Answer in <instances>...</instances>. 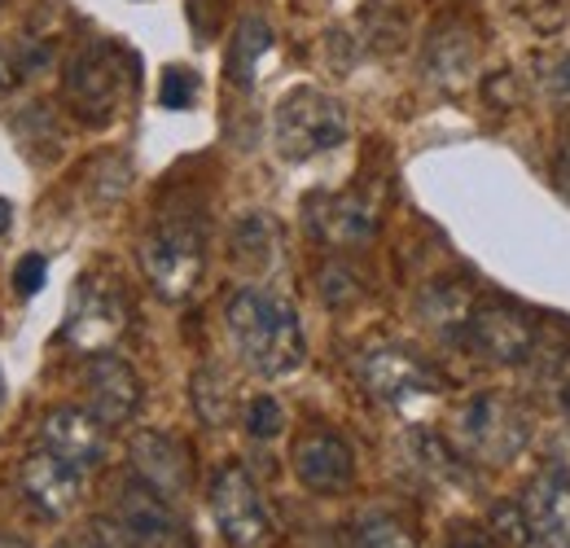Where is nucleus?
I'll list each match as a JSON object with an SVG mask.
<instances>
[{"instance_id": "f257e3e1", "label": "nucleus", "mask_w": 570, "mask_h": 548, "mask_svg": "<svg viewBox=\"0 0 570 548\" xmlns=\"http://www.w3.org/2000/svg\"><path fill=\"white\" fill-rule=\"evenodd\" d=\"M224 316H228V334L242 351L246 369H255L259 378H285L307 360V339H303L298 312L282 294L246 285L228 299Z\"/></svg>"}, {"instance_id": "f03ea898", "label": "nucleus", "mask_w": 570, "mask_h": 548, "mask_svg": "<svg viewBox=\"0 0 570 548\" xmlns=\"http://www.w3.org/2000/svg\"><path fill=\"white\" fill-rule=\"evenodd\" d=\"M149 290L167 303H185L207 273V215L198 206H163L137 246Z\"/></svg>"}, {"instance_id": "7ed1b4c3", "label": "nucleus", "mask_w": 570, "mask_h": 548, "mask_svg": "<svg viewBox=\"0 0 570 548\" xmlns=\"http://www.w3.org/2000/svg\"><path fill=\"white\" fill-rule=\"evenodd\" d=\"M128 88H137V58L115 40H83L62 75L67 106L83 128H110Z\"/></svg>"}, {"instance_id": "20e7f679", "label": "nucleus", "mask_w": 570, "mask_h": 548, "mask_svg": "<svg viewBox=\"0 0 570 548\" xmlns=\"http://www.w3.org/2000/svg\"><path fill=\"white\" fill-rule=\"evenodd\" d=\"M347 133H352L347 106L312 84L289 88L273 110V145L285 163H307L316 154H330L347 140Z\"/></svg>"}, {"instance_id": "39448f33", "label": "nucleus", "mask_w": 570, "mask_h": 548, "mask_svg": "<svg viewBox=\"0 0 570 548\" xmlns=\"http://www.w3.org/2000/svg\"><path fill=\"white\" fill-rule=\"evenodd\" d=\"M128 290L124 281L110 273H88L79 276L71 294V307H67V325H62V339L75 351H110V346L124 339L128 330Z\"/></svg>"}, {"instance_id": "423d86ee", "label": "nucleus", "mask_w": 570, "mask_h": 548, "mask_svg": "<svg viewBox=\"0 0 570 548\" xmlns=\"http://www.w3.org/2000/svg\"><path fill=\"white\" fill-rule=\"evenodd\" d=\"M360 382L373 400L391 404V409H417L443 391L439 369L426 355H417L413 346H373L360 360Z\"/></svg>"}, {"instance_id": "0eeeda50", "label": "nucleus", "mask_w": 570, "mask_h": 548, "mask_svg": "<svg viewBox=\"0 0 570 548\" xmlns=\"http://www.w3.org/2000/svg\"><path fill=\"white\" fill-rule=\"evenodd\" d=\"M115 527L128 548H194L189 527L171 509V500L132 474L115 487Z\"/></svg>"}, {"instance_id": "6e6552de", "label": "nucleus", "mask_w": 570, "mask_h": 548, "mask_svg": "<svg viewBox=\"0 0 570 548\" xmlns=\"http://www.w3.org/2000/svg\"><path fill=\"white\" fill-rule=\"evenodd\" d=\"M456 439L465 452H474L483 461H509L527 448L531 421L518 404H509L500 395H474L456 412Z\"/></svg>"}, {"instance_id": "1a4fd4ad", "label": "nucleus", "mask_w": 570, "mask_h": 548, "mask_svg": "<svg viewBox=\"0 0 570 548\" xmlns=\"http://www.w3.org/2000/svg\"><path fill=\"white\" fill-rule=\"evenodd\" d=\"M465 343L492 364H527L540 351V325L522 307L492 299V303H474Z\"/></svg>"}, {"instance_id": "9d476101", "label": "nucleus", "mask_w": 570, "mask_h": 548, "mask_svg": "<svg viewBox=\"0 0 570 548\" xmlns=\"http://www.w3.org/2000/svg\"><path fill=\"white\" fill-rule=\"evenodd\" d=\"M212 513L228 545L255 548L268 540V509L242 466H224L212 479Z\"/></svg>"}, {"instance_id": "9b49d317", "label": "nucleus", "mask_w": 570, "mask_h": 548, "mask_svg": "<svg viewBox=\"0 0 570 548\" xmlns=\"http://www.w3.org/2000/svg\"><path fill=\"white\" fill-rule=\"evenodd\" d=\"M522 513V548H570V474L567 470H540L518 496Z\"/></svg>"}, {"instance_id": "f8f14e48", "label": "nucleus", "mask_w": 570, "mask_h": 548, "mask_svg": "<svg viewBox=\"0 0 570 548\" xmlns=\"http://www.w3.org/2000/svg\"><path fill=\"white\" fill-rule=\"evenodd\" d=\"M141 378L137 369L115 355V351H97L83 364V404L101 425H124L141 409Z\"/></svg>"}, {"instance_id": "ddd939ff", "label": "nucleus", "mask_w": 570, "mask_h": 548, "mask_svg": "<svg viewBox=\"0 0 570 548\" xmlns=\"http://www.w3.org/2000/svg\"><path fill=\"white\" fill-rule=\"evenodd\" d=\"M289 461H294L298 482L307 491H321V496H338V491H347L356 482V452L334 430H307V434H298Z\"/></svg>"}, {"instance_id": "4468645a", "label": "nucleus", "mask_w": 570, "mask_h": 548, "mask_svg": "<svg viewBox=\"0 0 570 548\" xmlns=\"http://www.w3.org/2000/svg\"><path fill=\"white\" fill-rule=\"evenodd\" d=\"M40 443L58 461L83 470H97L106 457V425L88 409H53L40 417Z\"/></svg>"}, {"instance_id": "2eb2a0df", "label": "nucleus", "mask_w": 570, "mask_h": 548, "mask_svg": "<svg viewBox=\"0 0 570 548\" xmlns=\"http://www.w3.org/2000/svg\"><path fill=\"white\" fill-rule=\"evenodd\" d=\"M132 466H137V479H145L154 491H163L167 500L185 496L189 482H194L189 448L176 434H163V430H141L132 439Z\"/></svg>"}, {"instance_id": "dca6fc26", "label": "nucleus", "mask_w": 570, "mask_h": 548, "mask_svg": "<svg viewBox=\"0 0 570 548\" xmlns=\"http://www.w3.org/2000/svg\"><path fill=\"white\" fill-rule=\"evenodd\" d=\"M303 211H307V228L325 246H364L377 233L373 206L356 194H316V198H307Z\"/></svg>"}, {"instance_id": "f3484780", "label": "nucleus", "mask_w": 570, "mask_h": 548, "mask_svg": "<svg viewBox=\"0 0 570 548\" xmlns=\"http://www.w3.org/2000/svg\"><path fill=\"white\" fill-rule=\"evenodd\" d=\"M18 487L45 518H67L79 505V470L58 461L53 452H31L18 466Z\"/></svg>"}, {"instance_id": "a211bd4d", "label": "nucleus", "mask_w": 570, "mask_h": 548, "mask_svg": "<svg viewBox=\"0 0 570 548\" xmlns=\"http://www.w3.org/2000/svg\"><path fill=\"white\" fill-rule=\"evenodd\" d=\"M474 58H479V40L474 31L461 22V18H443L426 40V53H422V70H426L430 84L439 88H461L474 70Z\"/></svg>"}, {"instance_id": "6ab92c4d", "label": "nucleus", "mask_w": 570, "mask_h": 548, "mask_svg": "<svg viewBox=\"0 0 570 548\" xmlns=\"http://www.w3.org/2000/svg\"><path fill=\"white\" fill-rule=\"evenodd\" d=\"M282 224L268 215V211H250L233 224V237H228V255H233V268H242L246 276H264L282 264Z\"/></svg>"}, {"instance_id": "aec40b11", "label": "nucleus", "mask_w": 570, "mask_h": 548, "mask_svg": "<svg viewBox=\"0 0 570 548\" xmlns=\"http://www.w3.org/2000/svg\"><path fill=\"white\" fill-rule=\"evenodd\" d=\"M273 53V27L259 18V13H246L228 40V58H224V79L233 88H250L255 75H259V62Z\"/></svg>"}, {"instance_id": "412c9836", "label": "nucleus", "mask_w": 570, "mask_h": 548, "mask_svg": "<svg viewBox=\"0 0 570 548\" xmlns=\"http://www.w3.org/2000/svg\"><path fill=\"white\" fill-rule=\"evenodd\" d=\"M404 448H409V466L430 482V487H465L470 482V470H465V461L439 439V434H430V430H413L409 439H404Z\"/></svg>"}, {"instance_id": "4be33fe9", "label": "nucleus", "mask_w": 570, "mask_h": 548, "mask_svg": "<svg viewBox=\"0 0 570 548\" xmlns=\"http://www.w3.org/2000/svg\"><path fill=\"white\" fill-rule=\"evenodd\" d=\"M417 312H422V321H426L434 334H443V339H465V325H470L474 303H470V294H465L461 285L434 281L430 290H422Z\"/></svg>"}, {"instance_id": "5701e85b", "label": "nucleus", "mask_w": 570, "mask_h": 548, "mask_svg": "<svg viewBox=\"0 0 570 548\" xmlns=\"http://www.w3.org/2000/svg\"><path fill=\"white\" fill-rule=\"evenodd\" d=\"M189 395H194V412L207 425H228L233 421V386H228V373L219 364H203L194 373Z\"/></svg>"}, {"instance_id": "b1692460", "label": "nucleus", "mask_w": 570, "mask_h": 548, "mask_svg": "<svg viewBox=\"0 0 570 548\" xmlns=\"http://www.w3.org/2000/svg\"><path fill=\"white\" fill-rule=\"evenodd\" d=\"M128 185H132V163L124 158V154H97L88 167H83V189H88V198L101 206L119 203L124 194H128Z\"/></svg>"}, {"instance_id": "393cba45", "label": "nucleus", "mask_w": 570, "mask_h": 548, "mask_svg": "<svg viewBox=\"0 0 570 548\" xmlns=\"http://www.w3.org/2000/svg\"><path fill=\"white\" fill-rule=\"evenodd\" d=\"M352 545L356 548H417V536H413L400 518H391V513L373 509V513H364V518L356 522Z\"/></svg>"}, {"instance_id": "a878e982", "label": "nucleus", "mask_w": 570, "mask_h": 548, "mask_svg": "<svg viewBox=\"0 0 570 548\" xmlns=\"http://www.w3.org/2000/svg\"><path fill=\"white\" fill-rule=\"evenodd\" d=\"M198 92H203V84H198V75H194L189 67L163 70V84H158V101H163V110H189V106L198 101Z\"/></svg>"}, {"instance_id": "bb28decb", "label": "nucleus", "mask_w": 570, "mask_h": 548, "mask_svg": "<svg viewBox=\"0 0 570 548\" xmlns=\"http://www.w3.org/2000/svg\"><path fill=\"white\" fill-rule=\"evenodd\" d=\"M246 430H250V439H277L285 430V409L273 395H255L246 404Z\"/></svg>"}, {"instance_id": "cd10ccee", "label": "nucleus", "mask_w": 570, "mask_h": 548, "mask_svg": "<svg viewBox=\"0 0 570 548\" xmlns=\"http://www.w3.org/2000/svg\"><path fill=\"white\" fill-rule=\"evenodd\" d=\"M321 299L330 303V307H352L360 299V276L347 268V264H330L325 273H321Z\"/></svg>"}, {"instance_id": "c85d7f7f", "label": "nucleus", "mask_w": 570, "mask_h": 548, "mask_svg": "<svg viewBox=\"0 0 570 548\" xmlns=\"http://www.w3.org/2000/svg\"><path fill=\"white\" fill-rule=\"evenodd\" d=\"M185 13H189L194 36L207 45V40H215V31L224 22V0H185Z\"/></svg>"}, {"instance_id": "c756f323", "label": "nucleus", "mask_w": 570, "mask_h": 548, "mask_svg": "<svg viewBox=\"0 0 570 548\" xmlns=\"http://www.w3.org/2000/svg\"><path fill=\"white\" fill-rule=\"evenodd\" d=\"M45 276H49L45 255H22V260H18V273H13V281H18V290H22V294H36V290L45 285Z\"/></svg>"}, {"instance_id": "7c9ffc66", "label": "nucleus", "mask_w": 570, "mask_h": 548, "mask_svg": "<svg viewBox=\"0 0 570 548\" xmlns=\"http://www.w3.org/2000/svg\"><path fill=\"white\" fill-rule=\"evenodd\" d=\"M540 84H544L553 97H570V53H558L553 62H544Z\"/></svg>"}, {"instance_id": "2f4dec72", "label": "nucleus", "mask_w": 570, "mask_h": 548, "mask_svg": "<svg viewBox=\"0 0 570 548\" xmlns=\"http://www.w3.org/2000/svg\"><path fill=\"white\" fill-rule=\"evenodd\" d=\"M443 548H497V540H492L483 527H456Z\"/></svg>"}, {"instance_id": "473e14b6", "label": "nucleus", "mask_w": 570, "mask_h": 548, "mask_svg": "<svg viewBox=\"0 0 570 548\" xmlns=\"http://www.w3.org/2000/svg\"><path fill=\"white\" fill-rule=\"evenodd\" d=\"M13 88V62L0 53V92H9Z\"/></svg>"}, {"instance_id": "72a5a7b5", "label": "nucleus", "mask_w": 570, "mask_h": 548, "mask_svg": "<svg viewBox=\"0 0 570 548\" xmlns=\"http://www.w3.org/2000/svg\"><path fill=\"white\" fill-rule=\"evenodd\" d=\"M9 224H13V206H9L4 198H0V237L9 233Z\"/></svg>"}, {"instance_id": "f704fd0d", "label": "nucleus", "mask_w": 570, "mask_h": 548, "mask_svg": "<svg viewBox=\"0 0 570 548\" xmlns=\"http://www.w3.org/2000/svg\"><path fill=\"white\" fill-rule=\"evenodd\" d=\"M58 548H101L97 540H67V545H58Z\"/></svg>"}, {"instance_id": "c9c22d12", "label": "nucleus", "mask_w": 570, "mask_h": 548, "mask_svg": "<svg viewBox=\"0 0 570 548\" xmlns=\"http://www.w3.org/2000/svg\"><path fill=\"white\" fill-rule=\"evenodd\" d=\"M562 412H567V421H570V386L562 391Z\"/></svg>"}]
</instances>
